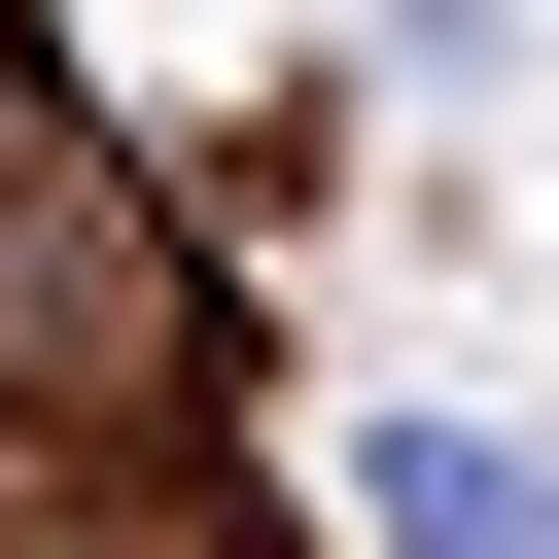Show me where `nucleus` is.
I'll return each mask as SVG.
<instances>
[{"mask_svg": "<svg viewBox=\"0 0 559 559\" xmlns=\"http://www.w3.org/2000/svg\"><path fill=\"white\" fill-rule=\"evenodd\" d=\"M349 489H384V559H559V489H524V454H489V419H384V454H349Z\"/></svg>", "mask_w": 559, "mask_h": 559, "instance_id": "obj_1", "label": "nucleus"}]
</instances>
